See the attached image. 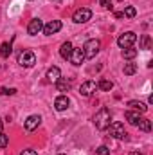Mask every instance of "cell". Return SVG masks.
Returning a JSON list of instances; mask_svg holds the SVG:
<instances>
[{"label": "cell", "instance_id": "cell-1", "mask_svg": "<svg viewBox=\"0 0 153 155\" xmlns=\"http://www.w3.org/2000/svg\"><path fill=\"white\" fill-rule=\"evenodd\" d=\"M110 123H112V114H110L108 108L103 107V108H99V110L96 112V116H94V124H96L97 130H106Z\"/></svg>", "mask_w": 153, "mask_h": 155}, {"label": "cell", "instance_id": "cell-2", "mask_svg": "<svg viewBox=\"0 0 153 155\" xmlns=\"http://www.w3.org/2000/svg\"><path fill=\"white\" fill-rule=\"evenodd\" d=\"M101 49V41L97 38H90L85 41L83 45V52H85V58H96V54L99 52Z\"/></svg>", "mask_w": 153, "mask_h": 155}, {"label": "cell", "instance_id": "cell-3", "mask_svg": "<svg viewBox=\"0 0 153 155\" xmlns=\"http://www.w3.org/2000/svg\"><path fill=\"white\" fill-rule=\"evenodd\" d=\"M34 63H36V54H34L33 51H22V52L18 54V65H20V67L29 69V67H33Z\"/></svg>", "mask_w": 153, "mask_h": 155}, {"label": "cell", "instance_id": "cell-4", "mask_svg": "<svg viewBox=\"0 0 153 155\" xmlns=\"http://www.w3.org/2000/svg\"><path fill=\"white\" fill-rule=\"evenodd\" d=\"M106 130L110 132V135H112L114 139H126V135H128L126 130H124V124L119 123V121H112Z\"/></svg>", "mask_w": 153, "mask_h": 155}, {"label": "cell", "instance_id": "cell-5", "mask_svg": "<svg viewBox=\"0 0 153 155\" xmlns=\"http://www.w3.org/2000/svg\"><path fill=\"white\" fill-rule=\"evenodd\" d=\"M137 41V35L133 31H128V33H122L119 38H117V45L121 49H128V47H133V43Z\"/></svg>", "mask_w": 153, "mask_h": 155}, {"label": "cell", "instance_id": "cell-6", "mask_svg": "<svg viewBox=\"0 0 153 155\" xmlns=\"http://www.w3.org/2000/svg\"><path fill=\"white\" fill-rule=\"evenodd\" d=\"M90 18H92V11H90V9H86V7L77 9L76 13L72 15V20H74L76 24H86Z\"/></svg>", "mask_w": 153, "mask_h": 155}, {"label": "cell", "instance_id": "cell-7", "mask_svg": "<svg viewBox=\"0 0 153 155\" xmlns=\"http://www.w3.org/2000/svg\"><path fill=\"white\" fill-rule=\"evenodd\" d=\"M61 25H63V24H61L60 20H50L49 24H45V25H43V29H41V31H43V35L52 36V35H56V33L61 29Z\"/></svg>", "mask_w": 153, "mask_h": 155}, {"label": "cell", "instance_id": "cell-8", "mask_svg": "<svg viewBox=\"0 0 153 155\" xmlns=\"http://www.w3.org/2000/svg\"><path fill=\"white\" fill-rule=\"evenodd\" d=\"M96 90H97V83H96V81H92V79L85 81V83L79 87V94H81V96H86V97H88V96H92Z\"/></svg>", "mask_w": 153, "mask_h": 155}, {"label": "cell", "instance_id": "cell-9", "mask_svg": "<svg viewBox=\"0 0 153 155\" xmlns=\"http://www.w3.org/2000/svg\"><path fill=\"white\" fill-rule=\"evenodd\" d=\"M69 107H70V99H69V96L61 94V96H58V97L54 99V108H56L58 112H63V110H67Z\"/></svg>", "mask_w": 153, "mask_h": 155}, {"label": "cell", "instance_id": "cell-10", "mask_svg": "<svg viewBox=\"0 0 153 155\" xmlns=\"http://www.w3.org/2000/svg\"><path fill=\"white\" fill-rule=\"evenodd\" d=\"M70 61H72V65H81L83 61H85V52H83V49L81 47H72V52H70V58H69Z\"/></svg>", "mask_w": 153, "mask_h": 155}, {"label": "cell", "instance_id": "cell-11", "mask_svg": "<svg viewBox=\"0 0 153 155\" xmlns=\"http://www.w3.org/2000/svg\"><path fill=\"white\" fill-rule=\"evenodd\" d=\"M40 123H41V117L38 114H33V116H29L25 119V123H24V126H25V130L27 132H33V130H36L40 126Z\"/></svg>", "mask_w": 153, "mask_h": 155}, {"label": "cell", "instance_id": "cell-12", "mask_svg": "<svg viewBox=\"0 0 153 155\" xmlns=\"http://www.w3.org/2000/svg\"><path fill=\"white\" fill-rule=\"evenodd\" d=\"M41 29H43V22H41L40 18H33V20L29 22V25H27V33H29L31 36H36Z\"/></svg>", "mask_w": 153, "mask_h": 155}, {"label": "cell", "instance_id": "cell-13", "mask_svg": "<svg viewBox=\"0 0 153 155\" xmlns=\"http://www.w3.org/2000/svg\"><path fill=\"white\" fill-rule=\"evenodd\" d=\"M45 78H47V81H50V83H56V81L61 78V71H60L58 67H50V69L47 71Z\"/></svg>", "mask_w": 153, "mask_h": 155}, {"label": "cell", "instance_id": "cell-14", "mask_svg": "<svg viewBox=\"0 0 153 155\" xmlns=\"http://www.w3.org/2000/svg\"><path fill=\"white\" fill-rule=\"evenodd\" d=\"M72 43L70 41H63L61 43V47H60V56L63 58V60H69L70 58V52H72Z\"/></svg>", "mask_w": 153, "mask_h": 155}, {"label": "cell", "instance_id": "cell-15", "mask_svg": "<svg viewBox=\"0 0 153 155\" xmlns=\"http://www.w3.org/2000/svg\"><path fill=\"white\" fill-rule=\"evenodd\" d=\"M124 117H126V121H128L130 124H133V126H137V124L141 123V119H142V117L139 116V112H133V110H128V112L124 114Z\"/></svg>", "mask_w": 153, "mask_h": 155}, {"label": "cell", "instance_id": "cell-16", "mask_svg": "<svg viewBox=\"0 0 153 155\" xmlns=\"http://www.w3.org/2000/svg\"><path fill=\"white\" fill-rule=\"evenodd\" d=\"M54 85H56L58 92H69V90H70V81H67V79H63V78H60Z\"/></svg>", "mask_w": 153, "mask_h": 155}, {"label": "cell", "instance_id": "cell-17", "mask_svg": "<svg viewBox=\"0 0 153 155\" xmlns=\"http://www.w3.org/2000/svg\"><path fill=\"white\" fill-rule=\"evenodd\" d=\"M97 88L103 90V92H110V90L114 88V83H112L110 79H105V78H103V79L97 81Z\"/></svg>", "mask_w": 153, "mask_h": 155}, {"label": "cell", "instance_id": "cell-18", "mask_svg": "<svg viewBox=\"0 0 153 155\" xmlns=\"http://www.w3.org/2000/svg\"><path fill=\"white\" fill-rule=\"evenodd\" d=\"M128 107L132 108V110H137V112H141V114H144L146 110H148V107L144 105V103H141V101H128Z\"/></svg>", "mask_w": 153, "mask_h": 155}, {"label": "cell", "instance_id": "cell-19", "mask_svg": "<svg viewBox=\"0 0 153 155\" xmlns=\"http://www.w3.org/2000/svg\"><path fill=\"white\" fill-rule=\"evenodd\" d=\"M137 52H139L137 49L128 47V49H122V52H121V54H122V58H124V60H133V58L137 56Z\"/></svg>", "mask_w": 153, "mask_h": 155}, {"label": "cell", "instance_id": "cell-20", "mask_svg": "<svg viewBox=\"0 0 153 155\" xmlns=\"http://www.w3.org/2000/svg\"><path fill=\"white\" fill-rule=\"evenodd\" d=\"M137 126H139V130H142V132H151V121L146 119V117H142Z\"/></svg>", "mask_w": 153, "mask_h": 155}, {"label": "cell", "instance_id": "cell-21", "mask_svg": "<svg viewBox=\"0 0 153 155\" xmlns=\"http://www.w3.org/2000/svg\"><path fill=\"white\" fill-rule=\"evenodd\" d=\"M0 54H2V58H9V54H11V43L4 41L0 45Z\"/></svg>", "mask_w": 153, "mask_h": 155}, {"label": "cell", "instance_id": "cell-22", "mask_svg": "<svg viewBox=\"0 0 153 155\" xmlns=\"http://www.w3.org/2000/svg\"><path fill=\"white\" fill-rule=\"evenodd\" d=\"M137 72V65L135 63H124V74L126 76H133Z\"/></svg>", "mask_w": 153, "mask_h": 155}, {"label": "cell", "instance_id": "cell-23", "mask_svg": "<svg viewBox=\"0 0 153 155\" xmlns=\"http://www.w3.org/2000/svg\"><path fill=\"white\" fill-rule=\"evenodd\" d=\"M122 15H124V16H128V18H133V16L137 15V11H135V7H133V5H126V7H124V11H122Z\"/></svg>", "mask_w": 153, "mask_h": 155}, {"label": "cell", "instance_id": "cell-24", "mask_svg": "<svg viewBox=\"0 0 153 155\" xmlns=\"http://www.w3.org/2000/svg\"><path fill=\"white\" fill-rule=\"evenodd\" d=\"M0 92H2L4 96H15V94H16V88H5V87H2Z\"/></svg>", "mask_w": 153, "mask_h": 155}, {"label": "cell", "instance_id": "cell-25", "mask_svg": "<svg viewBox=\"0 0 153 155\" xmlns=\"http://www.w3.org/2000/svg\"><path fill=\"white\" fill-rule=\"evenodd\" d=\"M7 143H9V137H7L5 134H2V132H0V148H5V146H7Z\"/></svg>", "mask_w": 153, "mask_h": 155}, {"label": "cell", "instance_id": "cell-26", "mask_svg": "<svg viewBox=\"0 0 153 155\" xmlns=\"http://www.w3.org/2000/svg\"><path fill=\"white\" fill-rule=\"evenodd\" d=\"M94 155H110V150L106 148V146H99L97 150H96V153Z\"/></svg>", "mask_w": 153, "mask_h": 155}, {"label": "cell", "instance_id": "cell-27", "mask_svg": "<svg viewBox=\"0 0 153 155\" xmlns=\"http://www.w3.org/2000/svg\"><path fill=\"white\" fill-rule=\"evenodd\" d=\"M142 47H144V49H150V47H151V40H150L148 35L142 36Z\"/></svg>", "mask_w": 153, "mask_h": 155}, {"label": "cell", "instance_id": "cell-28", "mask_svg": "<svg viewBox=\"0 0 153 155\" xmlns=\"http://www.w3.org/2000/svg\"><path fill=\"white\" fill-rule=\"evenodd\" d=\"M99 4H101V5H103L105 9H110V11L114 9V4H112V0H101Z\"/></svg>", "mask_w": 153, "mask_h": 155}, {"label": "cell", "instance_id": "cell-29", "mask_svg": "<svg viewBox=\"0 0 153 155\" xmlns=\"http://www.w3.org/2000/svg\"><path fill=\"white\" fill-rule=\"evenodd\" d=\"M20 155H38V152H34V150H31V148H29V150H24Z\"/></svg>", "mask_w": 153, "mask_h": 155}, {"label": "cell", "instance_id": "cell-30", "mask_svg": "<svg viewBox=\"0 0 153 155\" xmlns=\"http://www.w3.org/2000/svg\"><path fill=\"white\" fill-rule=\"evenodd\" d=\"M114 15H115V18H124V15H122V11H115Z\"/></svg>", "mask_w": 153, "mask_h": 155}, {"label": "cell", "instance_id": "cell-31", "mask_svg": "<svg viewBox=\"0 0 153 155\" xmlns=\"http://www.w3.org/2000/svg\"><path fill=\"white\" fill-rule=\"evenodd\" d=\"M130 155H142V153H141V152H132Z\"/></svg>", "mask_w": 153, "mask_h": 155}, {"label": "cell", "instance_id": "cell-32", "mask_svg": "<svg viewBox=\"0 0 153 155\" xmlns=\"http://www.w3.org/2000/svg\"><path fill=\"white\" fill-rule=\"evenodd\" d=\"M2 126H4V123H2V119H0V132H2Z\"/></svg>", "mask_w": 153, "mask_h": 155}, {"label": "cell", "instance_id": "cell-33", "mask_svg": "<svg viewBox=\"0 0 153 155\" xmlns=\"http://www.w3.org/2000/svg\"><path fill=\"white\" fill-rule=\"evenodd\" d=\"M49 2H56V4H60V2H61V0H49Z\"/></svg>", "mask_w": 153, "mask_h": 155}, {"label": "cell", "instance_id": "cell-34", "mask_svg": "<svg viewBox=\"0 0 153 155\" xmlns=\"http://www.w3.org/2000/svg\"><path fill=\"white\" fill-rule=\"evenodd\" d=\"M60 155H63V153H60Z\"/></svg>", "mask_w": 153, "mask_h": 155}]
</instances>
